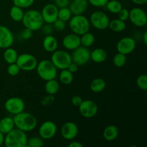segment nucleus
<instances>
[{"label": "nucleus", "mask_w": 147, "mask_h": 147, "mask_svg": "<svg viewBox=\"0 0 147 147\" xmlns=\"http://www.w3.org/2000/svg\"><path fill=\"white\" fill-rule=\"evenodd\" d=\"M13 120L15 127L26 133L33 131L37 126V120L35 116L27 112L22 111L14 115Z\"/></svg>", "instance_id": "nucleus-1"}, {"label": "nucleus", "mask_w": 147, "mask_h": 147, "mask_svg": "<svg viewBox=\"0 0 147 147\" xmlns=\"http://www.w3.org/2000/svg\"><path fill=\"white\" fill-rule=\"evenodd\" d=\"M27 140L26 132L14 128L6 134L4 144L7 147H26Z\"/></svg>", "instance_id": "nucleus-2"}, {"label": "nucleus", "mask_w": 147, "mask_h": 147, "mask_svg": "<svg viewBox=\"0 0 147 147\" xmlns=\"http://www.w3.org/2000/svg\"><path fill=\"white\" fill-rule=\"evenodd\" d=\"M22 22L24 27L30 29L33 32L40 30L44 24L41 12L35 9H30L24 12Z\"/></svg>", "instance_id": "nucleus-3"}, {"label": "nucleus", "mask_w": 147, "mask_h": 147, "mask_svg": "<svg viewBox=\"0 0 147 147\" xmlns=\"http://www.w3.org/2000/svg\"><path fill=\"white\" fill-rule=\"evenodd\" d=\"M69 27L73 33L80 36L90 31V21L83 14L73 15L69 20Z\"/></svg>", "instance_id": "nucleus-4"}, {"label": "nucleus", "mask_w": 147, "mask_h": 147, "mask_svg": "<svg viewBox=\"0 0 147 147\" xmlns=\"http://www.w3.org/2000/svg\"><path fill=\"white\" fill-rule=\"evenodd\" d=\"M36 70L39 77L45 81L55 79L57 76V69L52 63L51 60H41L40 63H37Z\"/></svg>", "instance_id": "nucleus-5"}, {"label": "nucleus", "mask_w": 147, "mask_h": 147, "mask_svg": "<svg viewBox=\"0 0 147 147\" xmlns=\"http://www.w3.org/2000/svg\"><path fill=\"white\" fill-rule=\"evenodd\" d=\"M51 61L55 67L59 70L67 69L72 62L71 55L65 50H57L53 52L51 56Z\"/></svg>", "instance_id": "nucleus-6"}, {"label": "nucleus", "mask_w": 147, "mask_h": 147, "mask_svg": "<svg viewBox=\"0 0 147 147\" xmlns=\"http://www.w3.org/2000/svg\"><path fill=\"white\" fill-rule=\"evenodd\" d=\"M16 63L18 65L20 70L24 71H32L36 69L38 63L36 57L32 54L22 53L18 55Z\"/></svg>", "instance_id": "nucleus-7"}, {"label": "nucleus", "mask_w": 147, "mask_h": 147, "mask_svg": "<svg viewBox=\"0 0 147 147\" xmlns=\"http://www.w3.org/2000/svg\"><path fill=\"white\" fill-rule=\"evenodd\" d=\"M89 21H90V24L96 29L103 30L109 27L110 20L107 14L103 11H96L91 14Z\"/></svg>", "instance_id": "nucleus-8"}, {"label": "nucleus", "mask_w": 147, "mask_h": 147, "mask_svg": "<svg viewBox=\"0 0 147 147\" xmlns=\"http://www.w3.org/2000/svg\"><path fill=\"white\" fill-rule=\"evenodd\" d=\"M72 61L80 65H83L90 60V52L88 48L84 46H79L73 50L71 54Z\"/></svg>", "instance_id": "nucleus-9"}, {"label": "nucleus", "mask_w": 147, "mask_h": 147, "mask_svg": "<svg viewBox=\"0 0 147 147\" xmlns=\"http://www.w3.org/2000/svg\"><path fill=\"white\" fill-rule=\"evenodd\" d=\"M25 104L21 98L11 97L7 99L4 103L6 111L10 114L16 115L24 111Z\"/></svg>", "instance_id": "nucleus-10"}, {"label": "nucleus", "mask_w": 147, "mask_h": 147, "mask_svg": "<svg viewBox=\"0 0 147 147\" xmlns=\"http://www.w3.org/2000/svg\"><path fill=\"white\" fill-rule=\"evenodd\" d=\"M129 19L134 25L138 27H144L147 23L146 11L139 7H134L129 11Z\"/></svg>", "instance_id": "nucleus-11"}, {"label": "nucleus", "mask_w": 147, "mask_h": 147, "mask_svg": "<svg viewBox=\"0 0 147 147\" xmlns=\"http://www.w3.org/2000/svg\"><path fill=\"white\" fill-rule=\"evenodd\" d=\"M79 112L83 117L86 119L93 118L97 114L98 107L95 101L92 100H84L78 106Z\"/></svg>", "instance_id": "nucleus-12"}, {"label": "nucleus", "mask_w": 147, "mask_h": 147, "mask_svg": "<svg viewBox=\"0 0 147 147\" xmlns=\"http://www.w3.org/2000/svg\"><path fill=\"white\" fill-rule=\"evenodd\" d=\"M136 41L130 37H125L121 39L116 45V50L118 53L127 55L131 54L136 49Z\"/></svg>", "instance_id": "nucleus-13"}, {"label": "nucleus", "mask_w": 147, "mask_h": 147, "mask_svg": "<svg viewBox=\"0 0 147 147\" xmlns=\"http://www.w3.org/2000/svg\"><path fill=\"white\" fill-rule=\"evenodd\" d=\"M57 126L51 121H46L40 125L39 128V134L42 139H50L55 136L57 133Z\"/></svg>", "instance_id": "nucleus-14"}, {"label": "nucleus", "mask_w": 147, "mask_h": 147, "mask_svg": "<svg viewBox=\"0 0 147 147\" xmlns=\"http://www.w3.org/2000/svg\"><path fill=\"white\" fill-rule=\"evenodd\" d=\"M58 8L54 4H47L42 8L41 11L44 22L53 24L57 19Z\"/></svg>", "instance_id": "nucleus-15"}, {"label": "nucleus", "mask_w": 147, "mask_h": 147, "mask_svg": "<svg viewBox=\"0 0 147 147\" xmlns=\"http://www.w3.org/2000/svg\"><path fill=\"white\" fill-rule=\"evenodd\" d=\"M14 35L7 27L0 25V48L7 49L12 46L14 43Z\"/></svg>", "instance_id": "nucleus-16"}, {"label": "nucleus", "mask_w": 147, "mask_h": 147, "mask_svg": "<svg viewBox=\"0 0 147 147\" xmlns=\"http://www.w3.org/2000/svg\"><path fill=\"white\" fill-rule=\"evenodd\" d=\"M60 133L65 140H73L78 134V127L74 122L67 121L63 125Z\"/></svg>", "instance_id": "nucleus-17"}, {"label": "nucleus", "mask_w": 147, "mask_h": 147, "mask_svg": "<svg viewBox=\"0 0 147 147\" xmlns=\"http://www.w3.org/2000/svg\"><path fill=\"white\" fill-rule=\"evenodd\" d=\"M88 0H73L70 2L68 8L73 15L83 14L88 9Z\"/></svg>", "instance_id": "nucleus-18"}, {"label": "nucleus", "mask_w": 147, "mask_h": 147, "mask_svg": "<svg viewBox=\"0 0 147 147\" xmlns=\"http://www.w3.org/2000/svg\"><path fill=\"white\" fill-rule=\"evenodd\" d=\"M63 45L66 50H73L80 46V36L75 33H71L65 36L63 39Z\"/></svg>", "instance_id": "nucleus-19"}, {"label": "nucleus", "mask_w": 147, "mask_h": 147, "mask_svg": "<svg viewBox=\"0 0 147 147\" xmlns=\"http://www.w3.org/2000/svg\"><path fill=\"white\" fill-rule=\"evenodd\" d=\"M42 46L45 51L48 53H53L57 49L58 42H57V39L54 36L50 34L45 37L42 42Z\"/></svg>", "instance_id": "nucleus-20"}, {"label": "nucleus", "mask_w": 147, "mask_h": 147, "mask_svg": "<svg viewBox=\"0 0 147 147\" xmlns=\"http://www.w3.org/2000/svg\"><path fill=\"white\" fill-rule=\"evenodd\" d=\"M119 129L115 125H109L104 129L103 132V136L105 140L108 142H112L117 139L119 136Z\"/></svg>", "instance_id": "nucleus-21"}, {"label": "nucleus", "mask_w": 147, "mask_h": 147, "mask_svg": "<svg viewBox=\"0 0 147 147\" xmlns=\"http://www.w3.org/2000/svg\"><path fill=\"white\" fill-rule=\"evenodd\" d=\"M108 55L103 48H96L90 52V60L96 63H102L107 59Z\"/></svg>", "instance_id": "nucleus-22"}, {"label": "nucleus", "mask_w": 147, "mask_h": 147, "mask_svg": "<svg viewBox=\"0 0 147 147\" xmlns=\"http://www.w3.org/2000/svg\"><path fill=\"white\" fill-rule=\"evenodd\" d=\"M14 122L13 118L7 116L0 120V131L4 135L14 129Z\"/></svg>", "instance_id": "nucleus-23"}, {"label": "nucleus", "mask_w": 147, "mask_h": 147, "mask_svg": "<svg viewBox=\"0 0 147 147\" xmlns=\"http://www.w3.org/2000/svg\"><path fill=\"white\" fill-rule=\"evenodd\" d=\"M106 83L103 79L102 78H95L91 81L90 84V89L92 92L96 93H100L103 91L106 88Z\"/></svg>", "instance_id": "nucleus-24"}, {"label": "nucleus", "mask_w": 147, "mask_h": 147, "mask_svg": "<svg viewBox=\"0 0 147 147\" xmlns=\"http://www.w3.org/2000/svg\"><path fill=\"white\" fill-rule=\"evenodd\" d=\"M4 54H3V57H4V60H5L6 63L8 64H12V63H15L17 62V57H18V53L14 49L11 48V47H8L7 49H4Z\"/></svg>", "instance_id": "nucleus-25"}, {"label": "nucleus", "mask_w": 147, "mask_h": 147, "mask_svg": "<svg viewBox=\"0 0 147 147\" xmlns=\"http://www.w3.org/2000/svg\"><path fill=\"white\" fill-rule=\"evenodd\" d=\"M109 27L115 32H121L126 30V24L124 21L117 18L109 21Z\"/></svg>", "instance_id": "nucleus-26"}, {"label": "nucleus", "mask_w": 147, "mask_h": 147, "mask_svg": "<svg viewBox=\"0 0 147 147\" xmlns=\"http://www.w3.org/2000/svg\"><path fill=\"white\" fill-rule=\"evenodd\" d=\"M45 89L47 94L50 95H55L60 89V84L55 79L47 80L46 81L45 86Z\"/></svg>", "instance_id": "nucleus-27"}, {"label": "nucleus", "mask_w": 147, "mask_h": 147, "mask_svg": "<svg viewBox=\"0 0 147 147\" xmlns=\"http://www.w3.org/2000/svg\"><path fill=\"white\" fill-rule=\"evenodd\" d=\"M24 13V12L23 11L22 9L17 7V6L14 5L13 7H11V9H10L9 15L11 20H14V22H22V20Z\"/></svg>", "instance_id": "nucleus-28"}, {"label": "nucleus", "mask_w": 147, "mask_h": 147, "mask_svg": "<svg viewBox=\"0 0 147 147\" xmlns=\"http://www.w3.org/2000/svg\"><path fill=\"white\" fill-rule=\"evenodd\" d=\"M80 36H81V37H80V45L82 46H84V47H90V46H92L94 44L95 41H96V37H95L94 34L89 32Z\"/></svg>", "instance_id": "nucleus-29"}, {"label": "nucleus", "mask_w": 147, "mask_h": 147, "mask_svg": "<svg viewBox=\"0 0 147 147\" xmlns=\"http://www.w3.org/2000/svg\"><path fill=\"white\" fill-rule=\"evenodd\" d=\"M105 7L112 14H118L119 11L123 8L122 4L119 0H109Z\"/></svg>", "instance_id": "nucleus-30"}, {"label": "nucleus", "mask_w": 147, "mask_h": 147, "mask_svg": "<svg viewBox=\"0 0 147 147\" xmlns=\"http://www.w3.org/2000/svg\"><path fill=\"white\" fill-rule=\"evenodd\" d=\"M60 76H59V80L60 82L63 85H70L73 80V73L69 71L67 69L61 70Z\"/></svg>", "instance_id": "nucleus-31"}, {"label": "nucleus", "mask_w": 147, "mask_h": 147, "mask_svg": "<svg viewBox=\"0 0 147 147\" xmlns=\"http://www.w3.org/2000/svg\"><path fill=\"white\" fill-rule=\"evenodd\" d=\"M126 61H127L126 55H125L120 53H116L113 58V65H114L116 67H119V68L123 67V66L126 65Z\"/></svg>", "instance_id": "nucleus-32"}, {"label": "nucleus", "mask_w": 147, "mask_h": 147, "mask_svg": "<svg viewBox=\"0 0 147 147\" xmlns=\"http://www.w3.org/2000/svg\"><path fill=\"white\" fill-rule=\"evenodd\" d=\"M73 14L70 11L68 7H64V8L58 9V13H57V19L63 20L64 22H67L70 20L72 17Z\"/></svg>", "instance_id": "nucleus-33"}, {"label": "nucleus", "mask_w": 147, "mask_h": 147, "mask_svg": "<svg viewBox=\"0 0 147 147\" xmlns=\"http://www.w3.org/2000/svg\"><path fill=\"white\" fill-rule=\"evenodd\" d=\"M44 145V142L41 137L34 136L27 140V147H42Z\"/></svg>", "instance_id": "nucleus-34"}, {"label": "nucleus", "mask_w": 147, "mask_h": 147, "mask_svg": "<svg viewBox=\"0 0 147 147\" xmlns=\"http://www.w3.org/2000/svg\"><path fill=\"white\" fill-rule=\"evenodd\" d=\"M136 84L138 88L142 90L146 91L147 90V76L145 74H142L137 78Z\"/></svg>", "instance_id": "nucleus-35"}, {"label": "nucleus", "mask_w": 147, "mask_h": 147, "mask_svg": "<svg viewBox=\"0 0 147 147\" xmlns=\"http://www.w3.org/2000/svg\"><path fill=\"white\" fill-rule=\"evenodd\" d=\"M12 1L14 5L24 9L31 7L34 4V0H12Z\"/></svg>", "instance_id": "nucleus-36"}, {"label": "nucleus", "mask_w": 147, "mask_h": 147, "mask_svg": "<svg viewBox=\"0 0 147 147\" xmlns=\"http://www.w3.org/2000/svg\"><path fill=\"white\" fill-rule=\"evenodd\" d=\"M20 68L17 63H12V64H9L7 67V73L11 76H16L20 73Z\"/></svg>", "instance_id": "nucleus-37"}, {"label": "nucleus", "mask_w": 147, "mask_h": 147, "mask_svg": "<svg viewBox=\"0 0 147 147\" xmlns=\"http://www.w3.org/2000/svg\"><path fill=\"white\" fill-rule=\"evenodd\" d=\"M52 24L53 26V28L55 29L57 31H63L66 28L65 22L59 20V19H57Z\"/></svg>", "instance_id": "nucleus-38"}, {"label": "nucleus", "mask_w": 147, "mask_h": 147, "mask_svg": "<svg viewBox=\"0 0 147 147\" xmlns=\"http://www.w3.org/2000/svg\"><path fill=\"white\" fill-rule=\"evenodd\" d=\"M40 30H42L43 34L46 35H50L52 34V33L53 32V26L52 24H49V23H46L45 24H43V25L42 26V27L40 28Z\"/></svg>", "instance_id": "nucleus-39"}, {"label": "nucleus", "mask_w": 147, "mask_h": 147, "mask_svg": "<svg viewBox=\"0 0 147 147\" xmlns=\"http://www.w3.org/2000/svg\"><path fill=\"white\" fill-rule=\"evenodd\" d=\"M118 18L119 20H122V21L126 22V20H129V11L127 9L122 8L120 11L118 13Z\"/></svg>", "instance_id": "nucleus-40"}, {"label": "nucleus", "mask_w": 147, "mask_h": 147, "mask_svg": "<svg viewBox=\"0 0 147 147\" xmlns=\"http://www.w3.org/2000/svg\"><path fill=\"white\" fill-rule=\"evenodd\" d=\"M55 101V97H54V95H50L48 94L47 96H45L44 98H42V105L45 106H47L49 105L52 104L53 102Z\"/></svg>", "instance_id": "nucleus-41"}, {"label": "nucleus", "mask_w": 147, "mask_h": 147, "mask_svg": "<svg viewBox=\"0 0 147 147\" xmlns=\"http://www.w3.org/2000/svg\"><path fill=\"white\" fill-rule=\"evenodd\" d=\"M109 0H88V3L96 7H103L106 6Z\"/></svg>", "instance_id": "nucleus-42"}, {"label": "nucleus", "mask_w": 147, "mask_h": 147, "mask_svg": "<svg viewBox=\"0 0 147 147\" xmlns=\"http://www.w3.org/2000/svg\"><path fill=\"white\" fill-rule=\"evenodd\" d=\"M33 35V31L30 29L24 28L21 32V36L24 40H30Z\"/></svg>", "instance_id": "nucleus-43"}, {"label": "nucleus", "mask_w": 147, "mask_h": 147, "mask_svg": "<svg viewBox=\"0 0 147 147\" xmlns=\"http://www.w3.org/2000/svg\"><path fill=\"white\" fill-rule=\"evenodd\" d=\"M55 5L58 9L67 7L70 4V0H55Z\"/></svg>", "instance_id": "nucleus-44"}, {"label": "nucleus", "mask_w": 147, "mask_h": 147, "mask_svg": "<svg viewBox=\"0 0 147 147\" xmlns=\"http://www.w3.org/2000/svg\"><path fill=\"white\" fill-rule=\"evenodd\" d=\"M67 69L69 70V71L71 72L72 73H77V72L78 71L79 65L78 64H76V63H74V62L72 61L71 63H70V65H69Z\"/></svg>", "instance_id": "nucleus-45"}, {"label": "nucleus", "mask_w": 147, "mask_h": 147, "mask_svg": "<svg viewBox=\"0 0 147 147\" xmlns=\"http://www.w3.org/2000/svg\"><path fill=\"white\" fill-rule=\"evenodd\" d=\"M83 100L80 96H74L71 99V102L73 103V105H74L75 106H77V107H78L81 104Z\"/></svg>", "instance_id": "nucleus-46"}, {"label": "nucleus", "mask_w": 147, "mask_h": 147, "mask_svg": "<svg viewBox=\"0 0 147 147\" xmlns=\"http://www.w3.org/2000/svg\"><path fill=\"white\" fill-rule=\"evenodd\" d=\"M69 147H83V145L79 142H71L68 145Z\"/></svg>", "instance_id": "nucleus-47"}, {"label": "nucleus", "mask_w": 147, "mask_h": 147, "mask_svg": "<svg viewBox=\"0 0 147 147\" xmlns=\"http://www.w3.org/2000/svg\"><path fill=\"white\" fill-rule=\"evenodd\" d=\"M131 1L137 5H143L147 2V0H131Z\"/></svg>", "instance_id": "nucleus-48"}, {"label": "nucleus", "mask_w": 147, "mask_h": 147, "mask_svg": "<svg viewBox=\"0 0 147 147\" xmlns=\"http://www.w3.org/2000/svg\"><path fill=\"white\" fill-rule=\"evenodd\" d=\"M4 134L0 131V146L4 144Z\"/></svg>", "instance_id": "nucleus-49"}, {"label": "nucleus", "mask_w": 147, "mask_h": 147, "mask_svg": "<svg viewBox=\"0 0 147 147\" xmlns=\"http://www.w3.org/2000/svg\"><path fill=\"white\" fill-rule=\"evenodd\" d=\"M143 41H144V43L145 45H146V44H147V32L146 31H145L144 33Z\"/></svg>", "instance_id": "nucleus-50"}, {"label": "nucleus", "mask_w": 147, "mask_h": 147, "mask_svg": "<svg viewBox=\"0 0 147 147\" xmlns=\"http://www.w3.org/2000/svg\"><path fill=\"white\" fill-rule=\"evenodd\" d=\"M50 1H55V0H50Z\"/></svg>", "instance_id": "nucleus-51"}]
</instances>
